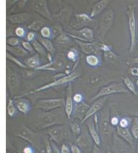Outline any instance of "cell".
<instances>
[{
    "label": "cell",
    "mask_w": 138,
    "mask_h": 153,
    "mask_svg": "<svg viewBox=\"0 0 138 153\" xmlns=\"http://www.w3.org/2000/svg\"><path fill=\"white\" fill-rule=\"evenodd\" d=\"M64 115L59 111H48L40 114L37 120V126L39 129L51 128L56 125L64 124Z\"/></svg>",
    "instance_id": "1"
},
{
    "label": "cell",
    "mask_w": 138,
    "mask_h": 153,
    "mask_svg": "<svg viewBox=\"0 0 138 153\" xmlns=\"http://www.w3.org/2000/svg\"><path fill=\"white\" fill-rule=\"evenodd\" d=\"M136 4H130L128 6L127 18H128V27L130 33V47L129 53H133L135 51L137 41V25L136 18Z\"/></svg>",
    "instance_id": "2"
},
{
    "label": "cell",
    "mask_w": 138,
    "mask_h": 153,
    "mask_svg": "<svg viewBox=\"0 0 138 153\" xmlns=\"http://www.w3.org/2000/svg\"><path fill=\"white\" fill-rule=\"evenodd\" d=\"M129 92L124 83L114 82L102 87L99 89V92L91 98V100L94 102L103 97H107L113 94H128Z\"/></svg>",
    "instance_id": "3"
},
{
    "label": "cell",
    "mask_w": 138,
    "mask_h": 153,
    "mask_svg": "<svg viewBox=\"0 0 138 153\" xmlns=\"http://www.w3.org/2000/svg\"><path fill=\"white\" fill-rule=\"evenodd\" d=\"M15 136L19 137L22 140L28 142L34 148L39 149L41 145V137L39 134L32 131L29 129L25 124L22 125L20 130L15 134Z\"/></svg>",
    "instance_id": "4"
},
{
    "label": "cell",
    "mask_w": 138,
    "mask_h": 153,
    "mask_svg": "<svg viewBox=\"0 0 138 153\" xmlns=\"http://www.w3.org/2000/svg\"><path fill=\"white\" fill-rule=\"evenodd\" d=\"M79 76H80V74H79V73L77 71H75L71 73L70 74L65 75L64 76H62V77H61V78L56 79L55 81L49 83V84L45 85L36 90H33L32 92H30L28 94H31L41 92V91H43V90L55 87V86L64 85H66V84H70V83H71V82L75 81L76 79H77ZM26 94H25V95H26Z\"/></svg>",
    "instance_id": "5"
},
{
    "label": "cell",
    "mask_w": 138,
    "mask_h": 153,
    "mask_svg": "<svg viewBox=\"0 0 138 153\" xmlns=\"http://www.w3.org/2000/svg\"><path fill=\"white\" fill-rule=\"evenodd\" d=\"M114 19H115V12L113 9H108L102 15L100 19L99 28V35L101 38L102 42H103V39L107 33L112 27Z\"/></svg>",
    "instance_id": "6"
},
{
    "label": "cell",
    "mask_w": 138,
    "mask_h": 153,
    "mask_svg": "<svg viewBox=\"0 0 138 153\" xmlns=\"http://www.w3.org/2000/svg\"><path fill=\"white\" fill-rule=\"evenodd\" d=\"M65 33L72 39L80 40L85 42L93 43L95 40L94 30L88 27L81 30H68V32H65Z\"/></svg>",
    "instance_id": "7"
},
{
    "label": "cell",
    "mask_w": 138,
    "mask_h": 153,
    "mask_svg": "<svg viewBox=\"0 0 138 153\" xmlns=\"http://www.w3.org/2000/svg\"><path fill=\"white\" fill-rule=\"evenodd\" d=\"M47 134H49L50 140L58 145L68 137L69 130L65 124L56 125L50 128L47 130Z\"/></svg>",
    "instance_id": "8"
},
{
    "label": "cell",
    "mask_w": 138,
    "mask_h": 153,
    "mask_svg": "<svg viewBox=\"0 0 138 153\" xmlns=\"http://www.w3.org/2000/svg\"><path fill=\"white\" fill-rule=\"evenodd\" d=\"M65 102L64 98L38 100L36 103V107L45 112L51 111L65 107Z\"/></svg>",
    "instance_id": "9"
},
{
    "label": "cell",
    "mask_w": 138,
    "mask_h": 153,
    "mask_svg": "<svg viewBox=\"0 0 138 153\" xmlns=\"http://www.w3.org/2000/svg\"><path fill=\"white\" fill-rule=\"evenodd\" d=\"M30 6L33 11L42 16L45 19L49 20V21H53V17H52L47 5V1H45V0L32 1L30 2Z\"/></svg>",
    "instance_id": "10"
},
{
    "label": "cell",
    "mask_w": 138,
    "mask_h": 153,
    "mask_svg": "<svg viewBox=\"0 0 138 153\" xmlns=\"http://www.w3.org/2000/svg\"><path fill=\"white\" fill-rule=\"evenodd\" d=\"M73 12L74 11L71 7L65 6L57 14L54 15V16L64 28L68 29L70 27V20Z\"/></svg>",
    "instance_id": "11"
},
{
    "label": "cell",
    "mask_w": 138,
    "mask_h": 153,
    "mask_svg": "<svg viewBox=\"0 0 138 153\" xmlns=\"http://www.w3.org/2000/svg\"><path fill=\"white\" fill-rule=\"evenodd\" d=\"M75 43H77V45L80 47L81 51L84 54L87 55H99L100 54L101 49H100V45L99 43H97L95 42L93 43H89V42H85V41H82L80 40L75 39Z\"/></svg>",
    "instance_id": "12"
},
{
    "label": "cell",
    "mask_w": 138,
    "mask_h": 153,
    "mask_svg": "<svg viewBox=\"0 0 138 153\" xmlns=\"http://www.w3.org/2000/svg\"><path fill=\"white\" fill-rule=\"evenodd\" d=\"M74 20L70 27L73 30H81L87 27L92 22V19L85 13H74Z\"/></svg>",
    "instance_id": "13"
},
{
    "label": "cell",
    "mask_w": 138,
    "mask_h": 153,
    "mask_svg": "<svg viewBox=\"0 0 138 153\" xmlns=\"http://www.w3.org/2000/svg\"><path fill=\"white\" fill-rule=\"evenodd\" d=\"M106 101H107V97H103V98H101L97 100L94 101V102L91 105V107H89L88 110L87 111V113L85 114L84 119L80 122V124H84L85 123H86V121L91 119V118H92V117L94 116V114H97L98 111L101 110L103 108V107L104 106Z\"/></svg>",
    "instance_id": "14"
},
{
    "label": "cell",
    "mask_w": 138,
    "mask_h": 153,
    "mask_svg": "<svg viewBox=\"0 0 138 153\" xmlns=\"http://www.w3.org/2000/svg\"><path fill=\"white\" fill-rule=\"evenodd\" d=\"M132 147L118 135H114L113 145V153H132Z\"/></svg>",
    "instance_id": "15"
},
{
    "label": "cell",
    "mask_w": 138,
    "mask_h": 153,
    "mask_svg": "<svg viewBox=\"0 0 138 153\" xmlns=\"http://www.w3.org/2000/svg\"><path fill=\"white\" fill-rule=\"evenodd\" d=\"M65 63L62 58H56L55 60L48 64L42 65L36 69V70H44L50 71H59L62 70L64 68Z\"/></svg>",
    "instance_id": "16"
},
{
    "label": "cell",
    "mask_w": 138,
    "mask_h": 153,
    "mask_svg": "<svg viewBox=\"0 0 138 153\" xmlns=\"http://www.w3.org/2000/svg\"><path fill=\"white\" fill-rule=\"evenodd\" d=\"M74 107L73 102V96L72 92V85L71 83L68 84L67 88L66 93V100H65V113L68 119H70L73 113Z\"/></svg>",
    "instance_id": "17"
},
{
    "label": "cell",
    "mask_w": 138,
    "mask_h": 153,
    "mask_svg": "<svg viewBox=\"0 0 138 153\" xmlns=\"http://www.w3.org/2000/svg\"><path fill=\"white\" fill-rule=\"evenodd\" d=\"M14 103H15V105L18 111L24 114H27L32 109V105H31L29 100L24 98V97H15Z\"/></svg>",
    "instance_id": "18"
},
{
    "label": "cell",
    "mask_w": 138,
    "mask_h": 153,
    "mask_svg": "<svg viewBox=\"0 0 138 153\" xmlns=\"http://www.w3.org/2000/svg\"><path fill=\"white\" fill-rule=\"evenodd\" d=\"M91 105L85 102H82L80 103H74L73 111L71 117H73L74 119H78L81 121L84 119Z\"/></svg>",
    "instance_id": "19"
},
{
    "label": "cell",
    "mask_w": 138,
    "mask_h": 153,
    "mask_svg": "<svg viewBox=\"0 0 138 153\" xmlns=\"http://www.w3.org/2000/svg\"><path fill=\"white\" fill-rule=\"evenodd\" d=\"M116 128V135L120 137L127 143H128L131 147H133L134 143V140L133 135L130 131L129 128H125L118 126Z\"/></svg>",
    "instance_id": "20"
},
{
    "label": "cell",
    "mask_w": 138,
    "mask_h": 153,
    "mask_svg": "<svg viewBox=\"0 0 138 153\" xmlns=\"http://www.w3.org/2000/svg\"><path fill=\"white\" fill-rule=\"evenodd\" d=\"M86 123H87V126L88 127L89 134L91 135L92 140L94 141L95 145L99 147L101 144V140L98 133V130L96 127L94 119H92L91 118V119L86 121Z\"/></svg>",
    "instance_id": "21"
},
{
    "label": "cell",
    "mask_w": 138,
    "mask_h": 153,
    "mask_svg": "<svg viewBox=\"0 0 138 153\" xmlns=\"http://www.w3.org/2000/svg\"><path fill=\"white\" fill-rule=\"evenodd\" d=\"M31 17L28 13H20L10 15L8 16V20L12 24H22L28 21Z\"/></svg>",
    "instance_id": "22"
},
{
    "label": "cell",
    "mask_w": 138,
    "mask_h": 153,
    "mask_svg": "<svg viewBox=\"0 0 138 153\" xmlns=\"http://www.w3.org/2000/svg\"><path fill=\"white\" fill-rule=\"evenodd\" d=\"M110 3H111V1H109V0H102V1H99L96 3L93 7L91 15H90L91 18H94V17L102 13L106 9L107 7L109 5Z\"/></svg>",
    "instance_id": "23"
},
{
    "label": "cell",
    "mask_w": 138,
    "mask_h": 153,
    "mask_svg": "<svg viewBox=\"0 0 138 153\" xmlns=\"http://www.w3.org/2000/svg\"><path fill=\"white\" fill-rule=\"evenodd\" d=\"M55 43L56 46L60 48H68L73 45V41L71 37L64 32V33L61 34L56 38Z\"/></svg>",
    "instance_id": "24"
},
{
    "label": "cell",
    "mask_w": 138,
    "mask_h": 153,
    "mask_svg": "<svg viewBox=\"0 0 138 153\" xmlns=\"http://www.w3.org/2000/svg\"><path fill=\"white\" fill-rule=\"evenodd\" d=\"M24 64L27 68L32 69H36L41 66L40 56L39 54H34L31 56L26 58L24 61Z\"/></svg>",
    "instance_id": "25"
},
{
    "label": "cell",
    "mask_w": 138,
    "mask_h": 153,
    "mask_svg": "<svg viewBox=\"0 0 138 153\" xmlns=\"http://www.w3.org/2000/svg\"><path fill=\"white\" fill-rule=\"evenodd\" d=\"M37 38L38 41L43 45L47 51H48V53H50L51 55L54 54L56 48H55L53 42L50 39H45V38H43L41 36H38Z\"/></svg>",
    "instance_id": "26"
},
{
    "label": "cell",
    "mask_w": 138,
    "mask_h": 153,
    "mask_svg": "<svg viewBox=\"0 0 138 153\" xmlns=\"http://www.w3.org/2000/svg\"><path fill=\"white\" fill-rule=\"evenodd\" d=\"M7 51L9 52V53L13 54L17 56L23 57L28 54V52L26 51L24 48L21 46H16V47H11L9 45H6Z\"/></svg>",
    "instance_id": "27"
},
{
    "label": "cell",
    "mask_w": 138,
    "mask_h": 153,
    "mask_svg": "<svg viewBox=\"0 0 138 153\" xmlns=\"http://www.w3.org/2000/svg\"><path fill=\"white\" fill-rule=\"evenodd\" d=\"M8 84L9 88L11 90H15L18 87L20 84V77L16 74H10L9 75Z\"/></svg>",
    "instance_id": "28"
},
{
    "label": "cell",
    "mask_w": 138,
    "mask_h": 153,
    "mask_svg": "<svg viewBox=\"0 0 138 153\" xmlns=\"http://www.w3.org/2000/svg\"><path fill=\"white\" fill-rule=\"evenodd\" d=\"M86 62L89 66L92 68L98 67L101 64L100 59L97 55L94 54L87 55L86 57Z\"/></svg>",
    "instance_id": "29"
},
{
    "label": "cell",
    "mask_w": 138,
    "mask_h": 153,
    "mask_svg": "<svg viewBox=\"0 0 138 153\" xmlns=\"http://www.w3.org/2000/svg\"><path fill=\"white\" fill-rule=\"evenodd\" d=\"M122 81L124 82V85H125L126 88L129 90L130 92L134 94V95H137L138 92L136 90V86L134 85V82H132V80H131L128 76H122Z\"/></svg>",
    "instance_id": "30"
},
{
    "label": "cell",
    "mask_w": 138,
    "mask_h": 153,
    "mask_svg": "<svg viewBox=\"0 0 138 153\" xmlns=\"http://www.w3.org/2000/svg\"><path fill=\"white\" fill-rule=\"evenodd\" d=\"M111 124L110 123V120L108 119H103L100 125L102 133L105 135H108L111 133L112 127Z\"/></svg>",
    "instance_id": "31"
},
{
    "label": "cell",
    "mask_w": 138,
    "mask_h": 153,
    "mask_svg": "<svg viewBox=\"0 0 138 153\" xmlns=\"http://www.w3.org/2000/svg\"><path fill=\"white\" fill-rule=\"evenodd\" d=\"M32 46L34 48V50H35L38 54L41 55V56H43L47 57L48 53H47V50L44 48L43 45H41L39 42V41H38L37 39H36L33 41H32Z\"/></svg>",
    "instance_id": "32"
},
{
    "label": "cell",
    "mask_w": 138,
    "mask_h": 153,
    "mask_svg": "<svg viewBox=\"0 0 138 153\" xmlns=\"http://www.w3.org/2000/svg\"><path fill=\"white\" fill-rule=\"evenodd\" d=\"M44 22L42 20H36L32 23H30L28 26H27V28L30 31H32V32H38V31H41V30L44 27Z\"/></svg>",
    "instance_id": "33"
},
{
    "label": "cell",
    "mask_w": 138,
    "mask_h": 153,
    "mask_svg": "<svg viewBox=\"0 0 138 153\" xmlns=\"http://www.w3.org/2000/svg\"><path fill=\"white\" fill-rule=\"evenodd\" d=\"M80 124H79L77 122H73L70 124V128L72 135L77 138L81 134L82 132V128Z\"/></svg>",
    "instance_id": "34"
},
{
    "label": "cell",
    "mask_w": 138,
    "mask_h": 153,
    "mask_svg": "<svg viewBox=\"0 0 138 153\" xmlns=\"http://www.w3.org/2000/svg\"><path fill=\"white\" fill-rule=\"evenodd\" d=\"M79 54L78 51L73 48L69 49L66 53L67 58L73 62H77L79 60Z\"/></svg>",
    "instance_id": "35"
},
{
    "label": "cell",
    "mask_w": 138,
    "mask_h": 153,
    "mask_svg": "<svg viewBox=\"0 0 138 153\" xmlns=\"http://www.w3.org/2000/svg\"><path fill=\"white\" fill-rule=\"evenodd\" d=\"M103 58L105 60L109 62H115L118 59V56H117L114 52L111 50L108 51L103 52Z\"/></svg>",
    "instance_id": "36"
},
{
    "label": "cell",
    "mask_w": 138,
    "mask_h": 153,
    "mask_svg": "<svg viewBox=\"0 0 138 153\" xmlns=\"http://www.w3.org/2000/svg\"><path fill=\"white\" fill-rule=\"evenodd\" d=\"M16 107L14 103V100L12 99H9V102L7 104V113L10 117H14L17 113Z\"/></svg>",
    "instance_id": "37"
},
{
    "label": "cell",
    "mask_w": 138,
    "mask_h": 153,
    "mask_svg": "<svg viewBox=\"0 0 138 153\" xmlns=\"http://www.w3.org/2000/svg\"><path fill=\"white\" fill-rule=\"evenodd\" d=\"M6 57L9 60L13 62V63H15L16 65L19 66L20 68H21L22 69L27 68V67L24 64L22 63L21 61H20L19 59H17L16 57L14 56L13 55H12L11 53H9L7 51V53H6Z\"/></svg>",
    "instance_id": "38"
},
{
    "label": "cell",
    "mask_w": 138,
    "mask_h": 153,
    "mask_svg": "<svg viewBox=\"0 0 138 153\" xmlns=\"http://www.w3.org/2000/svg\"><path fill=\"white\" fill-rule=\"evenodd\" d=\"M52 32H53V39L55 37H57L58 36H60L61 34L64 33V31L63 30V27L61 26V24L59 23H57L55 24L54 26L52 27Z\"/></svg>",
    "instance_id": "39"
},
{
    "label": "cell",
    "mask_w": 138,
    "mask_h": 153,
    "mask_svg": "<svg viewBox=\"0 0 138 153\" xmlns=\"http://www.w3.org/2000/svg\"><path fill=\"white\" fill-rule=\"evenodd\" d=\"M131 133L135 140L138 139V118L135 117L133 119L132 125H131Z\"/></svg>",
    "instance_id": "40"
},
{
    "label": "cell",
    "mask_w": 138,
    "mask_h": 153,
    "mask_svg": "<svg viewBox=\"0 0 138 153\" xmlns=\"http://www.w3.org/2000/svg\"><path fill=\"white\" fill-rule=\"evenodd\" d=\"M41 36L45 38V39H53V32H52V29L48 26H44L40 31Z\"/></svg>",
    "instance_id": "41"
},
{
    "label": "cell",
    "mask_w": 138,
    "mask_h": 153,
    "mask_svg": "<svg viewBox=\"0 0 138 153\" xmlns=\"http://www.w3.org/2000/svg\"><path fill=\"white\" fill-rule=\"evenodd\" d=\"M132 120H133V119H132V118L127 117H122L120 119L119 126L122 128H128L130 126H131V125H132Z\"/></svg>",
    "instance_id": "42"
},
{
    "label": "cell",
    "mask_w": 138,
    "mask_h": 153,
    "mask_svg": "<svg viewBox=\"0 0 138 153\" xmlns=\"http://www.w3.org/2000/svg\"><path fill=\"white\" fill-rule=\"evenodd\" d=\"M7 45L11 47H16L19 46L20 39L19 37H9L6 40Z\"/></svg>",
    "instance_id": "43"
},
{
    "label": "cell",
    "mask_w": 138,
    "mask_h": 153,
    "mask_svg": "<svg viewBox=\"0 0 138 153\" xmlns=\"http://www.w3.org/2000/svg\"><path fill=\"white\" fill-rule=\"evenodd\" d=\"M22 46L26 51L28 52V53H32V54H36L35 53L36 51L34 50L32 43H30L27 41H22Z\"/></svg>",
    "instance_id": "44"
},
{
    "label": "cell",
    "mask_w": 138,
    "mask_h": 153,
    "mask_svg": "<svg viewBox=\"0 0 138 153\" xmlns=\"http://www.w3.org/2000/svg\"><path fill=\"white\" fill-rule=\"evenodd\" d=\"M15 33L17 37L21 38V39L26 37L27 34L26 30L24 28H23L22 27H17L15 30Z\"/></svg>",
    "instance_id": "45"
},
{
    "label": "cell",
    "mask_w": 138,
    "mask_h": 153,
    "mask_svg": "<svg viewBox=\"0 0 138 153\" xmlns=\"http://www.w3.org/2000/svg\"><path fill=\"white\" fill-rule=\"evenodd\" d=\"M75 144L77 145L78 147H79L81 149L84 148L85 145H86V141H85V139L84 135H82V134L79 135V136L77 138V140H76V141L75 142Z\"/></svg>",
    "instance_id": "46"
},
{
    "label": "cell",
    "mask_w": 138,
    "mask_h": 153,
    "mask_svg": "<svg viewBox=\"0 0 138 153\" xmlns=\"http://www.w3.org/2000/svg\"><path fill=\"white\" fill-rule=\"evenodd\" d=\"M101 76L98 74H92L90 76V83L91 85H96L100 81Z\"/></svg>",
    "instance_id": "47"
},
{
    "label": "cell",
    "mask_w": 138,
    "mask_h": 153,
    "mask_svg": "<svg viewBox=\"0 0 138 153\" xmlns=\"http://www.w3.org/2000/svg\"><path fill=\"white\" fill-rule=\"evenodd\" d=\"M37 37V33L35 32H32V31H30L29 32H27V36L26 37V41H28V42H31L32 43V41H33L34 40H36V38Z\"/></svg>",
    "instance_id": "48"
},
{
    "label": "cell",
    "mask_w": 138,
    "mask_h": 153,
    "mask_svg": "<svg viewBox=\"0 0 138 153\" xmlns=\"http://www.w3.org/2000/svg\"><path fill=\"white\" fill-rule=\"evenodd\" d=\"M74 103H80L84 102V97L80 93H77L73 96Z\"/></svg>",
    "instance_id": "49"
},
{
    "label": "cell",
    "mask_w": 138,
    "mask_h": 153,
    "mask_svg": "<svg viewBox=\"0 0 138 153\" xmlns=\"http://www.w3.org/2000/svg\"><path fill=\"white\" fill-rule=\"evenodd\" d=\"M119 121H120V119L118 117L113 116L111 118V119H110V123H111L112 126L117 127L119 124Z\"/></svg>",
    "instance_id": "50"
},
{
    "label": "cell",
    "mask_w": 138,
    "mask_h": 153,
    "mask_svg": "<svg viewBox=\"0 0 138 153\" xmlns=\"http://www.w3.org/2000/svg\"><path fill=\"white\" fill-rule=\"evenodd\" d=\"M23 153H36V149L32 145H27L24 148Z\"/></svg>",
    "instance_id": "51"
},
{
    "label": "cell",
    "mask_w": 138,
    "mask_h": 153,
    "mask_svg": "<svg viewBox=\"0 0 138 153\" xmlns=\"http://www.w3.org/2000/svg\"><path fill=\"white\" fill-rule=\"evenodd\" d=\"M70 150L71 153H82L81 148L75 144H72L70 145Z\"/></svg>",
    "instance_id": "52"
},
{
    "label": "cell",
    "mask_w": 138,
    "mask_h": 153,
    "mask_svg": "<svg viewBox=\"0 0 138 153\" xmlns=\"http://www.w3.org/2000/svg\"><path fill=\"white\" fill-rule=\"evenodd\" d=\"M126 65H132L134 64H138V56L132 58H129L128 60L126 61Z\"/></svg>",
    "instance_id": "53"
},
{
    "label": "cell",
    "mask_w": 138,
    "mask_h": 153,
    "mask_svg": "<svg viewBox=\"0 0 138 153\" xmlns=\"http://www.w3.org/2000/svg\"><path fill=\"white\" fill-rule=\"evenodd\" d=\"M45 152H46V153H54L53 147H52L50 143V141L49 140L47 141V142H46Z\"/></svg>",
    "instance_id": "54"
},
{
    "label": "cell",
    "mask_w": 138,
    "mask_h": 153,
    "mask_svg": "<svg viewBox=\"0 0 138 153\" xmlns=\"http://www.w3.org/2000/svg\"><path fill=\"white\" fill-rule=\"evenodd\" d=\"M128 73L133 76H138V68L137 67H132L129 69Z\"/></svg>",
    "instance_id": "55"
},
{
    "label": "cell",
    "mask_w": 138,
    "mask_h": 153,
    "mask_svg": "<svg viewBox=\"0 0 138 153\" xmlns=\"http://www.w3.org/2000/svg\"><path fill=\"white\" fill-rule=\"evenodd\" d=\"M60 152H61V153H70V148H69L65 144L62 143L61 145Z\"/></svg>",
    "instance_id": "56"
},
{
    "label": "cell",
    "mask_w": 138,
    "mask_h": 153,
    "mask_svg": "<svg viewBox=\"0 0 138 153\" xmlns=\"http://www.w3.org/2000/svg\"><path fill=\"white\" fill-rule=\"evenodd\" d=\"M50 144H51L52 147H53L54 153H61L59 148L58 147L57 145H56V143H55L54 142H53V141H50Z\"/></svg>",
    "instance_id": "57"
},
{
    "label": "cell",
    "mask_w": 138,
    "mask_h": 153,
    "mask_svg": "<svg viewBox=\"0 0 138 153\" xmlns=\"http://www.w3.org/2000/svg\"><path fill=\"white\" fill-rule=\"evenodd\" d=\"M92 153H101V151L100 149H99L98 146H97L96 145H94V147H93V149H92Z\"/></svg>",
    "instance_id": "58"
},
{
    "label": "cell",
    "mask_w": 138,
    "mask_h": 153,
    "mask_svg": "<svg viewBox=\"0 0 138 153\" xmlns=\"http://www.w3.org/2000/svg\"><path fill=\"white\" fill-rule=\"evenodd\" d=\"M136 153H138V143L137 145V147H136Z\"/></svg>",
    "instance_id": "59"
},
{
    "label": "cell",
    "mask_w": 138,
    "mask_h": 153,
    "mask_svg": "<svg viewBox=\"0 0 138 153\" xmlns=\"http://www.w3.org/2000/svg\"><path fill=\"white\" fill-rule=\"evenodd\" d=\"M136 86H137V87L138 88V79H137V81H136Z\"/></svg>",
    "instance_id": "60"
},
{
    "label": "cell",
    "mask_w": 138,
    "mask_h": 153,
    "mask_svg": "<svg viewBox=\"0 0 138 153\" xmlns=\"http://www.w3.org/2000/svg\"><path fill=\"white\" fill-rule=\"evenodd\" d=\"M40 153H46V152H45V151H41Z\"/></svg>",
    "instance_id": "61"
},
{
    "label": "cell",
    "mask_w": 138,
    "mask_h": 153,
    "mask_svg": "<svg viewBox=\"0 0 138 153\" xmlns=\"http://www.w3.org/2000/svg\"><path fill=\"white\" fill-rule=\"evenodd\" d=\"M136 117H137L138 118V111L136 113Z\"/></svg>",
    "instance_id": "62"
},
{
    "label": "cell",
    "mask_w": 138,
    "mask_h": 153,
    "mask_svg": "<svg viewBox=\"0 0 138 153\" xmlns=\"http://www.w3.org/2000/svg\"><path fill=\"white\" fill-rule=\"evenodd\" d=\"M107 153H113V152H111V151H108V152H107Z\"/></svg>",
    "instance_id": "63"
}]
</instances>
